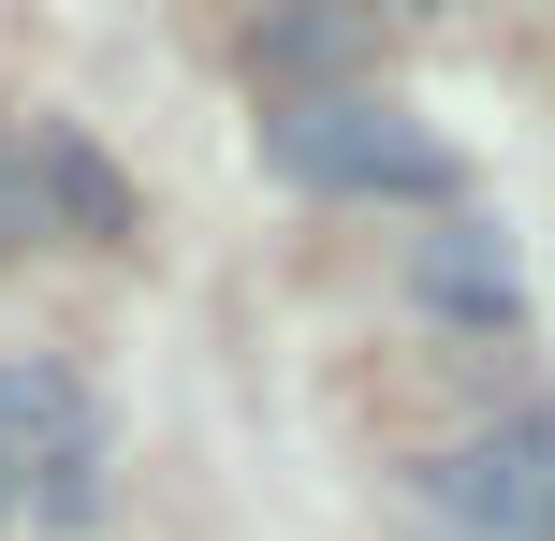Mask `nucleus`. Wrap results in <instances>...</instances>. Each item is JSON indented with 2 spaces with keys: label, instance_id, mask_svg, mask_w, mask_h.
Segmentation results:
<instances>
[{
  "label": "nucleus",
  "instance_id": "0eeeda50",
  "mask_svg": "<svg viewBox=\"0 0 555 541\" xmlns=\"http://www.w3.org/2000/svg\"><path fill=\"white\" fill-rule=\"evenodd\" d=\"M44 220H59V205H44V162H29V146L0 132V249H29Z\"/></svg>",
  "mask_w": 555,
  "mask_h": 541
},
{
  "label": "nucleus",
  "instance_id": "7ed1b4c3",
  "mask_svg": "<svg viewBox=\"0 0 555 541\" xmlns=\"http://www.w3.org/2000/svg\"><path fill=\"white\" fill-rule=\"evenodd\" d=\"M0 468L29 484L44 527H88V513H103V410H88L74 366H44V351L0 366Z\"/></svg>",
  "mask_w": 555,
  "mask_h": 541
},
{
  "label": "nucleus",
  "instance_id": "f257e3e1",
  "mask_svg": "<svg viewBox=\"0 0 555 541\" xmlns=\"http://www.w3.org/2000/svg\"><path fill=\"white\" fill-rule=\"evenodd\" d=\"M263 176H293L322 205H453V146L410 103H380V88H293V103H263Z\"/></svg>",
  "mask_w": 555,
  "mask_h": 541
},
{
  "label": "nucleus",
  "instance_id": "423d86ee",
  "mask_svg": "<svg viewBox=\"0 0 555 541\" xmlns=\"http://www.w3.org/2000/svg\"><path fill=\"white\" fill-rule=\"evenodd\" d=\"M365 44H380V0H293V15H278L263 29V103H293V88H322L336 74V59H365Z\"/></svg>",
  "mask_w": 555,
  "mask_h": 541
},
{
  "label": "nucleus",
  "instance_id": "6e6552de",
  "mask_svg": "<svg viewBox=\"0 0 555 541\" xmlns=\"http://www.w3.org/2000/svg\"><path fill=\"white\" fill-rule=\"evenodd\" d=\"M0 498H15V468H0Z\"/></svg>",
  "mask_w": 555,
  "mask_h": 541
},
{
  "label": "nucleus",
  "instance_id": "39448f33",
  "mask_svg": "<svg viewBox=\"0 0 555 541\" xmlns=\"http://www.w3.org/2000/svg\"><path fill=\"white\" fill-rule=\"evenodd\" d=\"M29 162H44V205H59V234H88V249H132V176L103 162L88 132H29Z\"/></svg>",
  "mask_w": 555,
  "mask_h": 541
},
{
  "label": "nucleus",
  "instance_id": "20e7f679",
  "mask_svg": "<svg viewBox=\"0 0 555 541\" xmlns=\"http://www.w3.org/2000/svg\"><path fill=\"white\" fill-rule=\"evenodd\" d=\"M410 293L439 322H468V337H512V322H527V263H512V234H482V220L410 234Z\"/></svg>",
  "mask_w": 555,
  "mask_h": 541
},
{
  "label": "nucleus",
  "instance_id": "f03ea898",
  "mask_svg": "<svg viewBox=\"0 0 555 541\" xmlns=\"http://www.w3.org/2000/svg\"><path fill=\"white\" fill-rule=\"evenodd\" d=\"M410 498H424L453 541H555V396L498 410V425H468L453 454H424Z\"/></svg>",
  "mask_w": 555,
  "mask_h": 541
}]
</instances>
